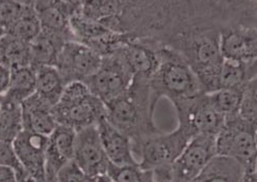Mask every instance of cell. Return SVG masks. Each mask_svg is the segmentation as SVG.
<instances>
[{
	"label": "cell",
	"instance_id": "obj_27",
	"mask_svg": "<svg viewBox=\"0 0 257 182\" xmlns=\"http://www.w3.org/2000/svg\"><path fill=\"white\" fill-rule=\"evenodd\" d=\"M107 177L115 182H161L154 171L138 165L116 166L109 164Z\"/></svg>",
	"mask_w": 257,
	"mask_h": 182
},
{
	"label": "cell",
	"instance_id": "obj_19",
	"mask_svg": "<svg viewBox=\"0 0 257 182\" xmlns=\"http://www.w3.org/2000/svg\"><path fill=\"white\" fill-rule=\"evenodd\" d=\"M36 71L32 67H25L12 71L8 92L0 101L21 105L26 99L36 94Z\"/></svg>",
	"mask_w": 257,
	"mask_h": 182
},
{
	"label": "cell",
	"instance_id": "obj_30",
	"mask_svg": "<svg viewBox=\"0 0 257 182\" xmlns=\"http://www.w3.org/2000/svg\"><path fill=\"white\" fill-rule=\"evenodd\" d=\"M96 178L85 174L74 160L66 163L56 174L58 182H95Z\"/></svg>",
	"mask_w": 257,
	"mask_h": 182
},
{
	"label": "cell",
	"instance_id": "obj_29",
	"mask_svg": "<svg viewBox=\"0 0 257 182\" xmlns=\"http://www.w3.org/2000/svg\"><path fill=\"white\" fill-rule=\"evenodd\" d=\"M239 116L257 125V74L242 88Z\"/></svg>",
	"mask_w": 257,
	"mask_h": 182
},
{
	"label": "cell",
	"instance_id": "obj_24",
	"mask_svg": "<svg viewBox=\"0 0 257 182\" xmlns=\"http://www.w3.org/2000/svg\"><path fill=\"white\" fill-rule=\"evenodd\" d=\"M22 130L23 122L21 105L2 102V110H0V139L13 143Z\"/></svg>",
	"mask_w": 257,
	"mask_h": 182
},
{
	"label": "cell",
	"instance_id": "obj_8",
	"mask_svg": "<svg viewBox=\"0 0 257 182\" xmlns=\"http://www.w3.org/2000/svg\"><path fill=\"white\" fill-rule=\"evenodd\" d=\"M217 156L216 136L196 135L170 167L171 182H192Z\"/></svg>",
	"mask_w": 257,
	"mask_h": 182
},
{
	"label": "cell",
	"instance_id": "obj_28",
	"mask_svg": "<svg viewBox=\"0 0 257 182\" xmlns=\"http://www.w3.org/2000/svg\"><path fill=\"white\" fill-rule=\"evenodd\" d=\"M32 4L30 0H0V25L6 32L24 15Z\"/></svg>",
	"mask_w": 257,
	"mask_h": 182
},
{
	"label": "cell",
	"instance_id": "obj_22",
	"mask_svg": "<svg viewBox=\"0 0 257 182\" xmlns=\"http://www.w3.org/2000/svg\"><path fill=\"white\" fill-rule=\"evenodd\" d=\"M0 65L11 71L31 67V44L7 35L0 41Z\"/></svg>",
	"mask_w": 257,
	"mask_h": 182
},
{
	"label": "cell",
	"instance_id": "obj_34",
	"mask_svg": "<svg viewBox=\"0 0 257 182\" xmlns=\"http://www.w3.org/2000/svg\"><path fill=\"white\" fill-rule=\"evenodd\" d=\"M239 182H257V178L255 177L252 170H247L242 174Z\"/></svg>",
	"mask_w": 257,
	"mask_h": 182
},
{
	"label": "cell",
	"instance_id": "obj_17",
	"mask_svg": "<svg viewBox=\"0 0 257 182\" xmlns=\"http://www.w3.org/2000/svg\"><path fill=\"white\" fill-rule=\"evenodd\" d=\"M52 106L35 94L21 104L23 130L49 136L58 127Z\"/></svg>",
	"mask_w": 257,
	"mask_h": 182
},
{
	"label": "cell",
	"instance_id": "obj_11",
	"mask_svg": "<svg viewBox=\"0 0 257 182\" xmlns=\"http://www.w3.org/2000/svg\"><path fill=\"white\" fill-rule=\"evenodd\" d=\"M81 2L71 0H39L35 8L40 20L42 32L64 39L66 42L75 41L71 29V18L80 8Z\"/></svg>",
	"mask_w": 257,
	"mask_h": 182
},
{
	"label": "cell",
	"instance_id": "obj_33",
	"mask_svg": "<svg viewBox=\"0 0 257 182\" xmlns=\"http://www.w3.org/2000/svg\"><path fill=\"white\" fill-rule=\"evenodd\" d=\"M0 182H18L15 170L9 166H0Z\"/></svg>",
	"mask_w": 257,
	"mask_h": 182
},
{
	"label": "cell",
	"instance_id": "obj_1",
	"mask_svg": "<svg viewBox=\"0 0 257 182\" xmlns=\"http://www.w3.org/2000/svg\"><path fill=\"white\" fill-rule=\"evenodd\" d=\"M155 103L150 79L135 76L128 91L106 105V120L130 137L135 147L142 139L158 133L152 121Z\"/></svg>",
	"mask_w": 257,
	"mask_h": 182
},
{
	"label": "cell",
	"instance_id": "obj_37",
	"mask_svg": "<svg viewBox=\"0 0 257 182\" xmlns=\"http://www.w3.org/2000/svg\"><path fill=\"white\" fill-rule=\"evenodd\" d=\"M106 182H115V181H112L111 179H109V178H107V180H106Z\"/></svg>",
	"mask_w": 257,
	"mask_h": 182
},
{
	"label": "cell",
	"instance_id": "obj_25",
	"mask_svg": "<svg viewBox=\"0 0 257 182\" xmlns=\"http://www.w3.org/2000/svg\"><path fill=\"white\" fill-rule=\"evenodd\" d=\"M41 33L42 26L37 15L35 2H33L24 15L7 31V35L24 41L30 44L36 38L39 37Z\"/></svg>",
	"mask_w": 257,
	"mask_h": 182
},
{
	"label": "cell",
	"instance_id": "obj_20",
	"mask_svg": "<svg viewBox=\"0 0 257 182\" xmlns=\"http://www.w3.org/2000/svg\"><path fill=\"white\" fill-rule=\"evenodd\" d=\"M37 78V91L42 99L52 107L58 103L66 88V83L55 67L45 66L35 69Z\"/></svg>",
	"mask_w": 257,
	"mask_h": 182
},
{
	"label": "cell",
	"instance_id": "obj_15",
	"mask_svg": "<svg viewBox=\"0 0 257 182\" xmlns=\"http://www.w3.org/2000/svg\"><path fill=\"white\" fill-rule=\"evenodd\" d=\"M76 131L66 126L58 127L48 136L46 175L56 176L62 167L74 158Z\"/></svg>",
	"mask_w": 257,
	"mask_h": 182
},
{
	"label": "cell",
	"instance_id": "obj_10",
	"mask_svg": "<svg viewBox=\"0 0 257 182\" xmlns=\"http://www.w3.org/2000/svg\"><path fill=\"white\" fill-rule=\"evenodd\" d=\"M73 160L91 177L107 175L110 163L101 144L97 126L76 131Z\"/></svg>",
	"mask_w": 257,
	"mask_h": 182
},
{
	"label": "cell",
	"instance_id": "obj_26",
	"mask_svg": "<svg viewBox=\"0 0 257 182\" xmlns=\"http://www.w3.org/2000/svg\"><path fill=\"white\" fill-rule=\"evenodd\" d=\"M244 88V87H242ZM242 88L218 89L207 93L212 105L225 117L239 114Z\"/></svg>",
	"mask_w": 257,
	"mask_h": 182
},
{
	"label": "cell",
	"instance_id": "obj_14",
	"mask_svg": "<svg viewBox=\"0 0 257 182\" xmlns=\"http://www.w3.org/2000/svg\"><path fill=\"white\" fill-rule=\"evenodd\" d=\"M101 144L110 164L116 166L138 165L132 139L111 125L106 118L97 125Z\"/></svg>",
	"mask_w": 257,
	"mask_h": 182
},
{
	"label": "cell",
	"instance_id": "obj_32",
	"mask_svg": "<svg viewBox=\"0 0 257 182\" xmlns=\"http://www.w3.org/2000/svg\"><path fill=\"white\" fill-rule=\"evenodd\" d=\"M11 70H9L3 65H0V98L4 97L9 90L11 82Z\"/></svg>",
	"mask_w": 257,
	"mask_h": 182
},
{
	"label": "cell",
	"instance_id": "obj_16",
	"mask_svg": "<svg viewBox=\"0 0 257 182\" xmlns=\"http://www.w3.org/2000/svg\"><path fill=\"white\" fill-rule=\"evenodd\" d=\"M223 59L252 63L257 59V33L247 30H227L219 35Z\"/></svg>",
	"mask_w": 257,
	"mask_h": 182
},
{
	"label": "cell",
	"instance_id": "obj_18",
	"mask_svg": "<svg viewBox=\"0 0 257 182\" xmlns=\"http://www.w3.org/2000/svg\"><path fill=\"white\" fill-rule=\"evenodd\" d=\"M68 43L64 39L42 32L31 43V67L34 69L55 67L63 46Z\"/></svg>",
	"mask_w": 257,
	"mask_h": 182
},
{
	"label": "cell",
	"instance_id": "obj_3",
	"mask_svg": "<svg viewBox=\"0 0 257 182\" xmlns=\"http://www.w3.org/2000/svg\"><path fill=\"white\" fill-rule=\"evenodd\" d=\"M52 113L58 125L75 131L97 126L106 118V105L91 93L83 82H71L66 86L60 101Z\"/></svg>",
	"mask_w": 257,
	"mask_h": 182
},
{
	"label": "cell",
	"instance_id": "obj_39",
	"mask_svg": "<svg viewBox=\"0 0 257 182\" xmlns=\"http://www.w3.org/2000/svg\"><path fill=\"white\" fill-rule=\"evenodd\" d=\"M0 110H2V102H0Z\"/></svg>",
	"mask_w": 257,
	"mask_h": 182
},
{
	"label": "cell",
	"instance_id": "obj_36",
	"mask_svg": "<svg viewBox=\"0 0 257 182\" xmlns=\"http://www.w3.org/2000/svg\"><path fill=\"white\" fill-rule=\"evenodd\" d=\"M252 171H253V173H254L255 177L257 178V157H256V159H255V162H254V165H253V169H252Z\"/></svg>",
	"mask_w": 257,
	"mask_h": 182
},
{
	"label": "cell",
	"instance_id": "obj_4",
	"mask_svg": "<svg viewBox=\"0 0 257 182\" xmlns=\"http://www.w3.org/2000/svg\"><path fill=\"white\" fill-rule=\"evenodd\" d=\"M257 125L237 115L226 117L222 129L216 136L217 156L238 162L244 170H252L257 157Z\"/></svg>",
	"mask_w": 257,
	"mask_h": 182
},
{
	"label": "cell",
	"instance_id": "obj_21",
	"mask_svg": "<svg viewBox=\"0 0 257 182\" xmlns=\"http://www.w3.org/2000/svg\"><path fill=\"white\" fill-rule=\"evenodd\" d=\"M245 170L233 159L216 156L192 182H239Z\"/></svg>",
	"mask_w": 257,
	"mask_h": 182
},
{
	"label": "cell",
	"instance_id": "obj_9",
	"mask_svg": "<svg viewBox=\"0 0 257 182\" xmlns=\"http://www.w3.org/2000/svg\"><path fill=\"white\" fill-rule=\"evenodd\" d=\"M101 64V55L79 42L71 41L63 46L55 68L67 86L71 82H84L98 71Z\"/></svg>",
	"mask_w": 257,
	"mask_h": 182
},
{
	"label": "cell",
	"instance_id": "obj_7",
	"mask_svg": "<svg viewBox=\"0 0 257 182\" xmlns=\"http://www.w3.org/2000/svg\"><path fill=\"white\" fill-rule=\"evenodd\" d=\"M179 120V127L191 137L196 135L217 136L226 117L212 105L207 93L200 94L188 100L174 103Z\"/></svg>",
	"mask_w": 257,
	"mask_h": 182
},
{
	"label": "cell",
	"instance_id": "obj_5",
	"mask_svg": "<svg viewBox=\"0 0 257 182\" xmlns=\"http://www.w3.org/2000/svg\"><path fill=\"white\" fill-rule=\"evenodd\" d=\"M134 77L120 47L115 52L103 57L98 71L83 83L92 94L107 105L128 91Z\"/></svg>",
	"mask_w": 257,
	"mask_h": 182
},
{
	"label": "cell",
	"instance_id": "obj_12",
	"mask_svg": "<svg viewBox=\"0 0 257 182\" xmlns=\"http://www.w3.org/2000/svg\"><path fill=\"white\" fill-rule=\"evenodd\" d=\"M48 136L22 130L13 142L23 170L37 179H46V151Z\"/></svg>",
	"mask_w": 257,
	"mask_h": 182
},
{
	"label": "cell",
	"instance_id": "obj_35",
	"mask_svg": "<svg viewBox=\"0 0 257 182\" xmlns=\"http://www.w3.org/2000/svg\"><path fill=\"white\" fill-rule=\"evenodd\" d=\"M7 36V32H6V30L4 29V27L0 25V41H2L5 37Z\"/></svg>",
	"mask_w": 257,
	"mask_h": 182
},
{
	"label": "cell",
	"instance_id": "obj_2",
	"mask_svg": "<svg viewBox=\"0 0 257 182\" xmlns=\"http://www.w3.org/2000/svg\"><path fill=\"white\" fill-rule=\"evenodd\" d=\"M159 67L150 78L155 101L161 97H167L177 103L205 93L193 68L179 52L159 46Z\"/></svg>",
	"mask_w": 257,
	"mask_h": 182
},
{
	"label": "cell",
	"instance_id": "obj_13",
	"mask_svg": "<svg viewBox=\"0 0 257 182\" xmlns=\"http://www.w3.org/2000/svg\"><path fill=\"white\" fill-rule=\"evenodd\" d=\"M159 44L151 41L130 39L121 51L134 76L150 79L160 64Z\"/></svg>",
	"mask_w": 257,
	"mask_h": 182
},
{
	"label": "cell",
	"instance_id": "obj_31",
	"mask_svg": "<svg viewBox=\"0 0 257 182\" xmlns=\"http://www.w3.org/2000/svg\"><path fill=\"white\" fill-rule=\"evenodd\" d=\"M0 166L12 167L15 172L23 169L16 155L13 143L0 139Z\"/></svg>",
	"mask_w": 257,
	"mask_h": 182
},
{
	"label": "cell",
	"instance_id": "obj_23",
	"mask_svg": "<svg viewBox=\"0 0 257 182\" xmlns=\"http://www.w3.org/2000/svg\"><path fill=\"white\" fill-rule=\"evenodd\" d=\"M249 64L251 63L223 59L217 77L216 90L244 87L249 80Z\"/></svg>",
	"mask_w": 257,
	"mask_h": 182
},
{
	"label": "cell",
	"instance_id": "obj_6",
	"mask_svg": "<svg viewBox=\"0 0 257 182\" xmlns=\"http://www.w3.org/2000/svg\"><path fill=\"white\" fill-rule=\"evenodd\" d=\"M191 138L181 127L170 133L158 132L145 137L134 147L141 155L139 165L151 171L170 169Z\"/></svg>",
	"mask_w": 257,
	"mask_h": 182
},
{
	"label": "cell",
	"instance_id": "obj_38",
	"mask_svg": "<svg viewBox=\"0 0 257 182\" xmlns=\"http://www.w3.org/2000/svg\"><path fill=\"white\" fill-rule=\"evenodd\" d=\"M256 143H257V129H256Z\"/></svg>",
	"mask_w": 257,
	"mask_h": 182
}]
</instances>
